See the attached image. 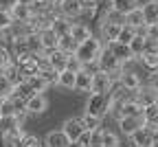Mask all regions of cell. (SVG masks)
I'll return each mask as SVG.
<instances>
[{
    "label": "cell",
    "instance_id": "obj_40",
    "mask_svg": "<svg viewBox=\"0 0 158 147\" xmlns=\"http://www.w3.org/2000/svg\"><path fill=\"white\" fill-rule=\"evenodd\" d=\"M18 0H0V11H9Z\"/></svg>",
    "mask_w": 158,
    "mask_h": 147
},
{
    "label": "cell",
    "instance_id": "obj_5",
    "mask_svg": "<svg viewBox=\"0 0 158 147\" xmlns=\"http://www.w3.org/2000/svg\"><path fill=\"white\" fill-rule=\"evenodd\" d=\"M121 27H123V22L112 20L110 15H108L106 20H101V42H106V44H110V42H116Z\"/></svg>",
    "mask_w": 158,
    "mask_h": 147
},
{
    "label": "cell",
    "instance_id": "obj_28",
    "mask_svg": "<svg viewBox=\"0 0 158 147\" xmlns=\"http://www.w3.org/2000/svg\"><path fill=\"white\" fill-rule=\"evenodd\" d=\"M110 2H112V13H114V15H121V18H123L130 9L136 7L134 0H110Z\"/></svg>",
    "mask_w": 158,
    "mask_h": 147
},
{
    "label": "cell",
    "instance_id": "obj_2",
    "mask_svg": "<svg viewBox=\"0 0 158 147\" xmlns=\"http://www.w3.org/2000/svg\"><path fill=\"white\" fill-rule=\"evenodd\" d=\"M106 112H110L108 92H90V99H88V103H86V114L101 121Z\"/></svg>",
    "mask_w": 158,
    "mask_h": 147
},
{
    "label": "cell",
    "instance_id": "obj_3",
    "mask_svg": "<svg viewBox=\"0 0 158 147\" xmlns=\"http://www.w3.org/2000/svg\"><path fill=\"white\" fill-rule=\"evenodd\" d=\"M97 66L101 68V70H106V73L112 77V81H118V75H121V70H123V64H121V61H118L108 48L101 51V55H99V59H97Z\"/></svg>",
    "mask_w": 158,
    "mask_h": 147
},
{
    "label": "cell",
    "instance_id": "obj_25",
    "mask_svg": "<svg viewBox=\"0 0 158 147\" xmlns=\"http://www.w3.org/2000/svg\"><path fill=\"white\" fill-rule=\"evenodd\" d=\"M27 83H29V88L33 90V92H44L51 83L42 77V75H37V73H33V75H27V79H24Z\"/></svg>",
    "mask_w": 158,
    "mask_h": 147
},
{
    "label": "cell",
    "instance_id": "obj_41",
    "mask_svg": "<svg viewBox=\"0 0 158 147\" xmlns=\"http://www.w3.org/2000/svg\"><path fill=\"white\" fill-rule=\"evenodd\" d=\"M147 147H158V138H152V143H149Z\"/></svg>",
    "mask_w": 158,
    "mask_h": 147
},
{
    "label": "cell",
    "instance_id": "obj_24",
    "mask_svg": "<svg viewBox=\"0 0 158 147\" xmlns=\"http://www.w3.org/2000/svg\"><path fill=\"white\" fill-rule=\"evenodd\" d=\"M141 11H143V18H145V24H158V2L149 0V2H145L141 7Z\"/></svg>",
    "mask_w": 158,
    "mask_h": 147
},
{
    "label": "cell",
    "instance_id": "obj_23",
    "mask_svg": "<svg viewBox=\"0 0 158 147\" xmlns=\"http://www.w3.org/2000/svg\"><path fill=\"white\" fill-rule=\"evenodd\" d=\"M57 86L59 88H64V90H75V73L64 68V70H59L57 73Z\"/></svg>",
    "mask_w": 158,
    "mask_h": 147
},
{
    "label": "cell",
    "instance_id": "obj_1",
    "mask_svg": "<svg viewBox=\"0 0 158 147\" xmlns=\"http://www.w3.org/2000/svg\"><path fill=\"white\" fill-rule=\"evenodd\" d=\"M103 48H106L103 42L99 40V37H94V35H90V37H86L84 42H79V44L75 46L73 55L81 61L84 66L86 64H97V59H99V55H101Z\"/></svg>",
    "mask_w": 158,
    "mask_h": 147
},
{
    "label": "cell",
    "instance_id": "obj_12",
    "mask_svg": "<svg viewBox=\"0 0 158 147\" xmlns=\"http://www.w3.org/2000/svg\"><path fill=\"white\" fill-rule=\"evenodd\" d=\"M118 83H121V88H125L127 92H134L136 88H141V77H138V73L134 70H121V75H118Z\"/></svg>",
    "mask_w": 158,
    "mask_h": 147
},
{
    "label": "cell",
    "instance_id": "obj_20",
    "mask_svg": "<svg viewBox=\"0 0 158 147\" xmlns=\"http://www.w3.org/2000/svg\"><path fill=\"white\" fill-rule=\"evenodd\" d=\"M130 141H132L134 147H147V145L152 143V134L147 132V128L143 125V128H138V130H134V132L130 134Z\"/></svg>",
    "mask_w": 158,
    "mask_h": 147
},
{
    "label": "cell",
    "instance_id": "obj_4",
    "mask_svg": "<svg viewBox=\"0 0 158 147\" xmlns=\"http://www.w3.org/2000/svg\"><path fill=\"white\" fill-rule=\"evenodd\" d=\"M24 110L27 114H44L48 110V99L44 97V92H33L24 101Z\"/></svg>",
    "mask_w": 158,
    "mask_h": 147
},
{
    "label": "cell",
    "instance_id": "obj_17",
    "mask_svg": "<svg viewBox=\"0 0 158 147\" xmlns=\"http://www.w3.org/2000/svg\"><path fill=\"white\" fill-rule=\"evenodd\" d=\"M123 20H125V24H127V27H132V29H136V31L145 27V18H143L141 7H134V9H130V11L123 15Z\"/></svg>",
    "mask_w": 158,
    "mask_h": 147
},
{
    "label": "cell",
    "instance_id": "obj_6",
    "mask_svg": "<svg viewBox=\"0 0 158 147\" xmlns=\"http://www.w3.org/2000/svg\"><path fill=\"white\" fill-rule=\"evenodd\" d=\"M112 86H114V81H112V77H110L106 70L97 68V70L92 73V86H90V92H108Z\"/></svg>",
    "mask_w": 158,
    "mask_h": 147
},
{
    "label": "cell",
    "instance_id": "obj_13",
    "mask_svg": "<svg viewBox=\"0 0 158 147\" xmlns=\"http://www.w3.org/2000/svg\"><path fill=\"white\" fill-rule=\"evenodd\" d=\"M11 18H13V22H29V20L33 18V7L31 5H22V2H15L11 9H9Z\"/></svg>",
    "mask_w": 158,
    "mask_h": 147
},
{
    "label": "cell",
    "instance_id": "obj_31",
    "mask_svg": "<svg viewBox=\"0 0 158 147\" xmlns=\"http://www.w3.org/2000/svg\"><path fill=\"white\" fill-rule=\"evenodd\" d=\"M18 147H44V143L35 138V136H29V134H22V138L18 141Z\"/></svg>",
    "mask_w": 158,
    "mask_h": 147
},
{
    "label": "cell",
    "instance_id": "obj_15",
    "mask_svg": "<svg viewBox=\"0 0 158 147\" xmlns=\"http://www.w3.org/2000/svg\"><path fill=\"white\" fill-rule=\"evenodd\" d=\"M143 125H145L143 116H118V128H121V132L125 136H130L134 130L143 128Z\"/></svg>",
    "mask_w": 158,
    "mask_h": 147
},
{
    "label": "cell",
    "instance_id": "obj_36",
    "mask_svg": "<svg viewBox=\"0 0 158 147\" xmlns=\"http://www.w3.org/2000/svg\"><path fill=\"white\" fill-rule=\"evenodd\" d=\"M81 123H84V128L90 130V132H94V130L99 128V119H92V116H88V114L81 116Z\"/></svg>",
    "mask_w": 158,
    "mask_h": 147
},
{
    "label": "cell",
    "instance_id": "obj_10",
    "mask_svg": "<svg viewBox=\"0 0 158 147\" xmlns=\"http://www.w3.org/2000/svg\"><path fill=\"white\" fill-rule=\"evenodd\" d=\"M37 40H40V48H42V53H48V51H55L57 48V35L53 33L51 27L40 29L37 31Z\"/></svg>",
    "mask_w": 158,
    "mask_h": 147
},
{
    "label": "cell",
    "instance_id": "obj_21",
    "mask_svg": "<svg viewBox=\"0 0 158 147\" xmlns=\"http://www.w3.org/2000/svg\"><path fill=\"white\" fill-rule=\"evenodd\" d=\"M70 35H73V40L77 42H84L86 37H90L92 33H90V27L88 24H84V22H70V31H68Z\"/></svg>",
    "mask_w": 158,
    "mask_h": 147
},
{
    "label": "cell",
    "instance_id": "obj_37",
    "mask_svg": "<svg viewBox=\"0 0 158 147\" xmlns=\"http://www.w3.org/2000/svg\"><path fill=\"white\" fill-rule=\"evenodd\" d=\"M147 86H149L154 92H158V68L152 70V75H149V83H147Z\"/></svg>",
    "mask_w": 158,
    "mask_h": 147
},
{
    "label": "cell",
    "instance_id": "obj_18",
    "mask_svg": "<svg viewBox=\"0 0 158 147\" xmlns=\"http://www.w3.org/2000/svg\"><path fill=\"white\" fill-rule=\"evenodd\" d=\"M134 99H136V101L145 108V106H152V103H156V101H158V92H154L149 86H147V88H143V86H141V88H136V90H134Z\"/></svg>",
    "mask_w": 158,
    "mask_h": 147
},
{
    "label": "cell",
    "instance_id": "obj_39",
    "mask_svg": "<svg viewBox=\"0 0 158 147\" xmlns=\"http://www.w3.org/2000/svg\"><path fill=\"white\" fill-rule=\"evenodd\" d=\"M97 2H99V0H81V7H84V11L92 13V9L97 7Z\"/></svg>",
    "mask_w": 158,
    "mask_h": 147
},
{
    "label": "cell",
    "instance_id": "obj_45",
    "mask_svg": "<svg viewBox=\"0 0 158 147\" xmlns=\"http://www.w3.org/2000/svg\"><path fill=\"white\" fill-rule=\"evenodd\" d=\"M154 2H158V0H154Z\"/></svg>",
    "mask_w": 158,
    "mask_h": 147
},
{
    "label": "cell",
    "instance_id": "obj_11",
    "mask_svg": "<svg viewBox=\"0 0 158 147\" xmlns=\"http://www.w3.org/2000/svg\"><path fill=\"white\" fill-rule=\"evenodd\" d=\"M46 55V64L53 68V70H64L66 68V59H68V55L70 53H64V51H59V48H55V51H48V53H44Z\"/></svg>",
    "mask_w": 158,
    "mask_h": 147
},
{
    "label": "cell",
    "instance_id": "obj_38",
    "mask_svg": "<svg viewBox=\"0 0 158 147\" xmlns=\"http://www.w3.org/2000/svg\"><path fill=\"white\" fill-rule=\"evenodd\" d=\"M145 128H147V132L152 134V138H158V121H149V123H145Z\"/></svg>",
    "mask_w": 158,
    "mask_h": 147
},
{
    "label": "cell",
    "instance_id": "obj_33",
    "mask_svg": "<svg viewBox=\"0 0 158 147\" xmlns=\"http://www.w3.org/2000/svg\"><path fill=\"white\" fill-rule=\"evenodd\" d=\"M134 35H136V29H132V27L123 24V27H121V31H118V37H116V42H123V44H127V42H130Z\"/></svg>",
    "mask_w": 158,
    "mask_h": 147
},
{
    "label": "cell",
    "instance_id": "obj_44",
    "mask_svg": "<svg viewBox=\"0 0 158 147\" xmlns=\"http://www.w3.org/2000/svg\"><path fill=\"white\" fill-rule=\"evenodd\" d=\"M134 2H138V0H134Z\"/></svg>",
    "mask_w": 158,
    "mask_h": 147
},
{
    "label": "cell",
    "instance_id": "obj_16",
    "mask_svg": "<svg viewBox=\"0 0 158 147\" xmlns=\"http://www.w3.org/2000/svg\"><path fill=\"white\" fill-rule=\"evenodd\" d=\"M90 86H92V73L81 68L75 73V90L79 92H90Z\"/></svg>",
    "mask_w": 158,
    "mask_h": 147
},
{
    "label": "cell",
    "instance_id": "obj_29",
    "mask_svg": "<svg viewBox=\"0 0 158 147\" xmlns=\"http://www.w3.org/2000/svg\"><path fill=\"white\" fill-rule=\"evenodd\" d=\"M75 46H77V42L73 40V35H70V33H64V35H59V37H57V48H59V51H64V53H73V51H75Z\"/></svg>",
    "mask_w": 158,
    "mask_h": 147
},
{
    "label": "cell",
    "instance_id": "obj_8",
    "mask_svg": "<svg viewBox=\"0 0 158 147\" xmlns=\"http://www.w3.org/2000/svg\"><path fill=\"white\" fill-rule=\"evenodd\" d=\"M62 132L66 134V138H68L70 143H75L79 136H81V134L86 132L84 123H81V116H79V119H68V121H64V125H62Z\"/></svg>",
    "mask_w": 158,
    "mask_h": 147
},
{
    "label": "cell",
    "instance_id": "obj_32",
    "mask_svg": "<svg viewBox=\"0 0 158 147\" xmlns=\"http://www.w3.org/2000/svg\"><path fill=\"white\" fill-rule=\"evenodd\" d=\"M11 64H13V55L9 53L7 46H0V73H2L7 66H11Z\"/></svg>",
    "mask_w": 158,
    "mask_h": 147
},
{
    "label": "cell",
    "instance_id": "obj_30",
    "mask_svg": "<svg viewBox=\"0 0 158 147\" xmlns=\"http://www.w3.org/2000/svg\"><path fill=\"white\" fill-rule=\"evenodd\" d=\"M143 121H145V123L158 121V101L152 103V106H145V108H143Z\"/></svg>",
    "mask_w": 158,
    "mask_h": 147
},
{
    "label": "cell",
    "instance_id": "obj_19",
    "mask_svg": "<svg viewBox=\"0 0 158 147\" xmlns=\"http://www.w3.org/2000/svg\"><path fill=\"white\" fill-rule=\"evenodd\" d=\"M70 22L73 20H68V18H64V15H53L51 18V29H53V33L59 37V35H64V33H68L70 31Z\"/></svg>",
    "mask_w": 158,
    "mask_h": 147
},
{
    "label": "cell",
    "instance_id": "obj_26",
    "mask_svg": "<svg viewBox=\"0 0 158 147\" xmlns=\"http://www.w3.org/2000/svg\"><path fill=\"white\" fill-rule=\"evenodd\" d=\"M127 46H130L132 55H134V57H138V55L145 51V46H147V37H145L143 33H136V35L127 42Z\"/></svg>",
    "mask_w": 158,
    "mask_h": 147
},
{
    "label": "cell",
    "instance_id": "obj_27",
    "mask_svg": "<svg viewBox=\"0 0 158 147\" xmlns=\"http://www.w3.org/2000/svg\"><path fill=\"white\" fill-rule=\"evenodd\" d=\"M99 145L101 147H116V145H121V138H118V134H114L110 130H101L99 132Z\"/></svg>",
    "mask_w": 158,
    "mask_h": 147
},
{
    "label": "cell",
    "instance_id": "obj_9",
    "mask_svg": "<svg viewBox=\"0 0 158 147\" xmlns=\"http://www.w3.org/2000/svg\"><path fill=\"white\" fill-rule=\"evenodd\" d=\"M121 64L125 66V64H132V61L136 59L134 55H132V51H130V46L127 44H123V42H110V48H108Z\"/></svg>",
    "mask_w": 158,
    "mask_h": 147
},
{
    "label": "cell",
    "instance_id": "obj_43",
    "mask_svg": "<svg viewBox=\"0 0 158 147\" xmlns=\"http://www.w3.org/2000/svg\"><path fill=\"white\" fill-rule=\"evenodd\" d=\"M88 147H101V145H99V143H90Z\"/></svg>",
    "mask_w": 158,
    "mask_h": 147
},
{
    "label": "cell",
    "instance_id": "obj_42",
    "mask_svg": "<svg viewBox=\"0 0 158 147\" xmlns=\"http://www.w3.org/2000/svg\"><path fill=\"white\" fill-rule=\"evenodd\" d=\"M18 2H22V5H33V0H18Z\"/></svg>",
    "mask_w": 158,
    "mask_h": 147
},
{
    "label": "cell",
    "instance_id": "obj_35",
    "mask_svg": "<svg viewBox=\"0 0 158 147\" xmlns=\"http://www.w3.org/2000/svg\"><path fill=\"white\" fill-rule=\"evenodd\" d=\"M66 68H68V70H73V73H77V70H81V68H84V64H81V61H79V59L70 53V55H68V59H66Z\"/></svg>",
    "mask_w": 158,
    "mask_h": 147
},
{
    "label": "cell",
    "instance_id": "obj_22",
    "mask_svg": "<svg viewBox=\"0 0 158 147\" xmlns=\"http://www.w3.org/2000/svg\"><path fill=\"white\" fill-rule=\"evenodd\" d=\"M136 59H141V64L145 68H149V70H156L158 68V51L156 48H145Z\"/></svg>",
    "mask_w": 158,
    "mask_h": 147
},
{
    "label": "cell",
    "instance_id": "obj_46",
    "mask_svg": "<svg viewBox=\"0 0 158 147\" xmlns=\"http://www.w3.org/2000/svg\"><path fill=\"white\" fill-rule=\"evenodd\" d=\"M116 147H118V145H116Z\"/></svg>",
    "mask_w": 158,
    "mask_h": 147
},
{
    "label": "cell",
    "instance_id": "obj_7",
    "mask_svg": "<svg viewBox=\"0 0 158 147\" xmlns=\"http://www.w3.org/2000/svg\"><path fill=\"white\" fill-rule=\"evenodd\" d=\"M57 7H59V13L68 20H75L84 13L81 0H57Z\"/></svg>",
    "mask_w": 158,
    "mask_h": 147
},
{
    "label": "cell",
    "instance_id": "obj_34",
    "mask_svg": "<svg viewBox=\"0 0 158 147\" xmlns=\"http://www.w3.org/2000/svg\"><path fill=\"white\" fill-rule=\"evenodd\" d=\"M13 27V18L9 11H0V31H9Z\"/></svg>",
    "mask_w": 158,
    "mask_h": 147
},
{
    "label": "cell",
    "instance_id": "obj_14",
    "mask_svg": "<svg viewBox=\"0 0 158 147\" xmlns=\"http://www.w3.org/2000/svg\"><path fill=\"white\" fill-rule=\"evenodd\" d=\"M42 143H44V147H70V141L66 138V134L62 130H51Z\"/></svg>",
    "mask_w": 158,
    "mask_h": 147
}]
</instances>
